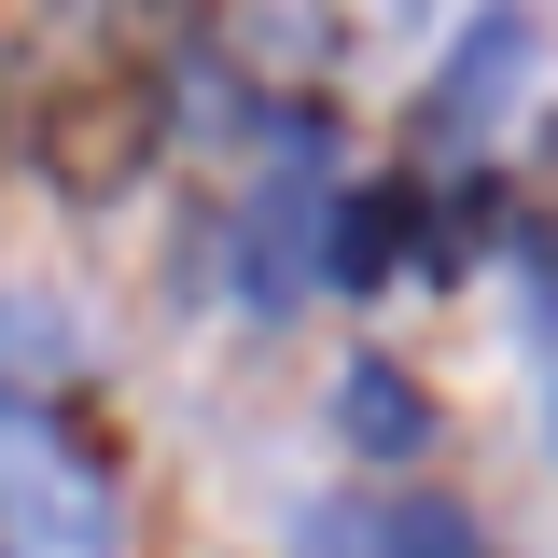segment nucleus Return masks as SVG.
Segmentation results:
<instances>
[{"mask_svg":"<svg viewBox=\"0 0 558 558\" xmlns=\"http://www.w3.org/2000/svg\"><path fill=\"white\" fill-rule=\"evenodd\" d=\"M531 57H545L531 0H488L475 28H461V57L433 70V140H475V126H488V98H517V84H531Z\"/></svg>","mask_w":558,"mask_h":558,"instance_id":"obj_1","label":"nucleus"},{"mask_svg":"<svg viewBox=\"0 0 558 558\" xmlns=\"http://www.w3.org/2000/svg\"><path fill=\"white\" fill-rule=\"evenodd\" d=\"M307 545L322 558H488L461 502H322Z\"/></svg>","mask_w":558,"mask_h":558,"instance_id":"obj_2","label":"nucleus"},{"mask_svg":"<svg viewBox=\"0 0 558 558\" xmlns=\"http://www.w3.org/2000/svg\"><path fill=\"white\" fill-rule=\"evenodd\" d=\"M43 391H70V322L43 293H0V405H43Z\"/></svg>","mask_w":558,"mask_h":558,"instance_id":"obj_3","label":"nucleus"},{"mask_svg":"<svg viewBox=\"0 0 558 558\" xmlns=\"http://www.w3.org/2000/svg\"><path fill=\"white\" fill-rule=\"evenodd\" d=\"M336 418L363 433V447H377V461H405L418 433H433V405H418V391L391 377V363H349V377H336Z\"/></svg>","mask_w":558,"mask_h":558,"instance_id":"obj_4","label":"nucleus"}]
</instances>
